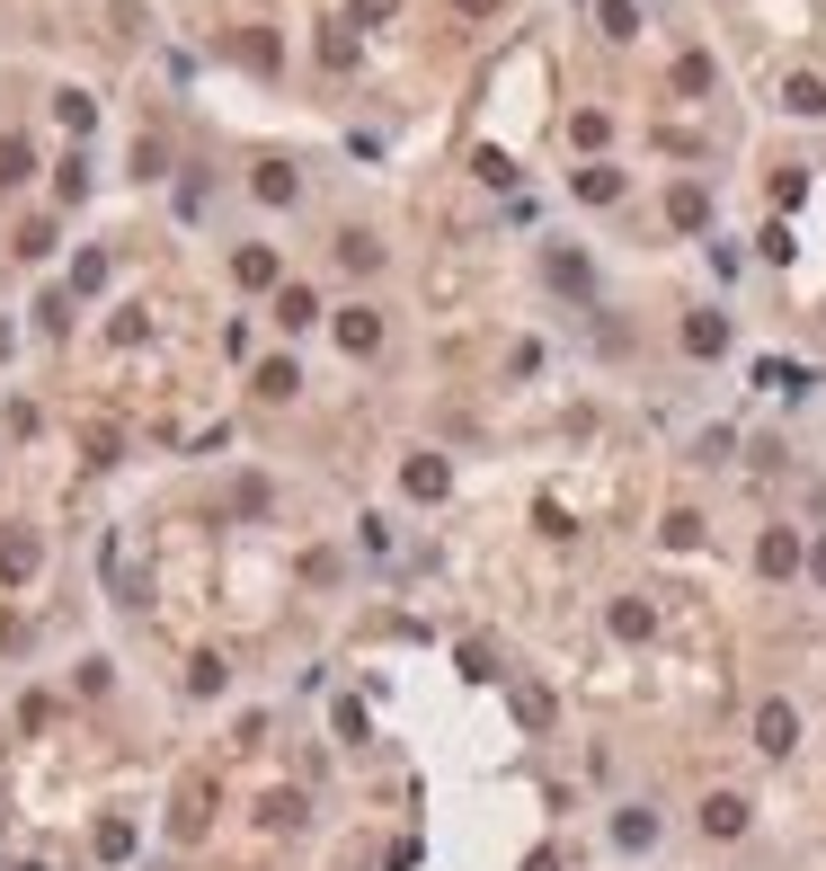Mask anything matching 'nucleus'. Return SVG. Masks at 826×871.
<instances>
[{
	"label": "nucleus",
	"instance_id": "nucleus-1",
	"mask_svg": "<svg viewBox=\"0 0 826 871\" xmlns=\"http://www.w3.org/2000/svg\"><path fill=\"white\" fill-rule=\"evenodd\" d=\"M791 729H800V720H791V711H782V703H765V720H755V739H765V748H774V756H782V748H791Z\"/></svg>",
	"mask_w": 826,
	"mask_h": 871
},
{
	"label": "nucleus",
	"instance_id": "nucleus-2",
	"mask_svg": "<svg viewBox=\"0 0 826 871\" xmlns=\"http://www.w3.org/2000/svg\"><path fill=\"white\" fill-rule=\"evenodd\" d=\"M258 196H267V205H294V169L267 161V169H258Z\"/></svg>",
	"mask_w": 826,
	"mask_h": 871
},
{
	"label": "nucleus",
	"instance_id": "nucleus-3",
	"mask_svg": "<svg viewBox=\"0 0 826 871\" xmlns=\"http://www.w3.org/2000/svg\"><path fill=\"white\" fill-rule=\"evenodd\" d=\"M720 339H729V329H720L711 311H694V320H684V348H703V356H720Z\"/></svg>",
	"mask_w": 826,
	"mask_h": 871
},
{
	"label": "nucleus",
	"instance_id": "nucleus-4",
	"mask_svg": "<svg viewBox=\"0 0 826 871\" xmlns=\"http://www.w3.org/2000/svg\"><path fill=\"white\" fill-rule=\"evenodd\" d=\"M666 214H675V223H684V232H694V223H703V214H711V205H703V187H675V196H666Z\"/></svg>",
	"mask_w": 826,
	"mask_h": 871
},
{
	"label": "nucleus",
	"instance_id": "nucleus-5",
	"mask_svg": "<svg viewBox=\"0 0 826 871\" xmlns=\"http://www.w3.org/2000/svg\"><path fill=\"white\" fill-rule=\"evenodd\" d=\"M782 107H791V116H817V107H826V90H817V81H809V72H800V81H791V90H782Z\"/></svg>",
	"mask_w": 826,
	"mask_h": 871
},
{
	"label": "nucleus",
	"instance_id": "nucleus-6",
	"mask_svg": "<svg viewBox=\"0 0 826 871\" xmlns=\"http://www.w3.org/2000/svg\"><path fill=\"white\" fill-rule=\"evenodd\" d=\"M338 339H347V356H356V348L382 339V329H374V311H347V320H338Z\"/></svg>",
	"mask_w": 826,
	"mask_h": 871
},
{
	"label": "nucleus",
	"instance_id": "nucleus-7",
	"mask_svg": "<svg viewBox=\"0 0 826 871\" xmlns=\"http://www.w3.org/2000/svg\"><path fill=\"white\" fill-rule=\"evenodd\" d=\"M703 819H711V836H738V827H746V800H711Z\"/></svg>",
	"mask_w": 826,
	"mask_h": 871
},
{
	"label": "nucleus",
	"instance_id": "nucleus-8",
	"mask_svg": "<svg viewBox=\"0 0 826 871\" xmlns=\"http://www.w3.org/2000/svg\"><path fill=\"white\" fill-rule=\"evenodd\" d=\"M232 54H240V62H258V72H267V62H275V45H267L258 27H240V36H232Z\"/></svg>",
	"mask_w": 826,
	"mask_h": 871
},
{
	"label": "nucleus",
	"instance_id": "nucleus-9",
	"mask_svg": "<svg viewBox=\"0 0 826 871\" xmlns=\"http://www.w3.org/2000/svg\"><path fill=\"white\" fill-rule=\"evenodd\" d=\"M10 178H27V143H19V133H0V187H10Z\"/></svg>",
	"mask_w": 826,
	"mask_h": 871
},
{
	"label": "nucleus",
	"instance_id": "nucleus-10",
	"mask_svg": "<svg viewBox=\"0 0 826 871\" xmlns=\"http://www.w3.org/2000/svg\"><path fill=\"white\" fill-rule=\"evenodd\" d=\"M54 116L72 125V133H90V98H81V90H62V98H54Z\"/></svg>",
	"mask_w": 826,
	"mask_h": 871
},
{
	"label": "nucleus",
	"instance_id": "nucleus-11",
	"mask_svg": "<svg viewBox=\"0 0 826 871\" xmlns=\"http://www.w3.org/2000/svg\"><path fill=\"white\" fill-rule=\"evenodd\" d=\"M356 19H391V0H356Z\"/></svg>",
	"mask_w": 826,
	"mask_h": 871
},
{
	"label": "nucleus",
	"instance_id": "nucleus-12",
	"mask_svg": "<svg viewBox=\"0 0 826 871\" xmlns=\"http://www.w3.org/2000/svg\"><path fill=\"white\" fill-rule=\"evenodd\" d=\"M462 10H471V19H480V10H498V0H462Z\"/></svg>",
	"mask_w": 826,
	"mask_h": 871
}]
</instances>
